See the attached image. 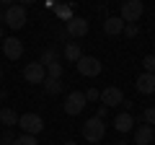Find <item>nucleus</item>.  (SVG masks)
<instances>
[{
	"mask_svg": "<svg viewBox=\"0 0 155 145\" xmlns=\"http://www.w3.org/2000/svg\"><path fill=\"white\" fill-rule=\"evenodd\" d=\"M104 135H106V124H104V119L91 117L88 122L83 124V137L88 140V143H101V140H104Z\"/></svg>",
	"mask_w": 155,
	"mask_h": 145,
	"instance_id": "1",
	"label": "nucleus"
},
{
	"mask_svg": "<svg viewBox=\"0 0 155 145\" xmlns=\"http://www.w3.org/2000/svg\"><path fill=\"white\" fill-rule=\"evenodd\" d=\"M18 127L23 130V135H34V137H36V135L44 130V119L39 117V114L28 112V114H21V117H18Z\"/></svg>",
	"mask_w": 155,
	"mask_h": 145,
	"instance_id": "2",
	"label": "nucleus"
},
{
	"mask_svg": "<svg viewBox=\"0 0 155 145\" xmlns=\"http://www.w3.org/2000/svg\"><path fill=\"white\" fill-rule=\"evenodd\" d=\"M142 13H145V5L140 3V0H127V3H122L119 18H122L124 23H134V21H140Z\"/></svg>",
	"mask_w": 155,
	"mask_h": 145,
	"instance_id": "3",
	"label": "nucleus"
},
{
	"mask_svg": "<svg viewBox=\"0 0 155 145\" xmlns=\"http://www.w3.org/2000/svg\"><path fill=\"white\" fill-rule=\"evenodd\" d=\"M85 96L83 91H72V93H67V101H65V114L67 117H78V114L85 109Z\"/></svg>",
	"mask_w": 155,
	"mask_h": 145,
	"instance_id": "4",
	"label": "nucleus"
},
{
	"mask_svg": "<svg viewBox=\"0 0 155 145\" xmlns=\"http://www.w3.org/2000/svg\"><path fill=\"white\" fill-rule=\"evenodd\" d=\"M75 65H78V72L85 75V78H96V75L101 72V62L96 60V57H88V55H83Z\"/></svg>",
	"mask_w": 155,
	"mask_h": 145,
	"instance_id": "5",
	"label": "nucleus"
},
{
	"mask_svg": "<svg viewBox=\"0 0 155 145\" xmlns=\"http://www.w3.org/2000/svg\"><path fill=\"white\" fill-rule=\"evenodd\" d=\"M23 78H26V83H44L47 80V67L41 62H28L23 67Z\"/></svg>",
	"mask_w": 155,
	"mask_h": 145,
	"instance_id": "6",
	"label": "nucleus"
},
{
	"mask_svg": "<svg viewBox=\"0 0 155 145\" xmlns=\"http://www.w3.org/2000/svg\"><path fill=\"white\" fill-rule=\"evenodd\" d=\"M5 23L11 29H23V23H26V8H23V5L5 8Z\"/></svg>",
	"mask_w": 155,
	"mask_h": 145,
	"instance_id": "7",
	"label": "nucleus"
},
{
	"mask_svg": "<svg viewBox=\"0 0 155 145\" xmlns=\"http://www.w3.org/2000/svg\"><path fill=\"white\" fill-rule=\"evenodd\" d=\"M3 55H5L8 60H21L23 42L18 39V36H5V42H3Z\"/></svg>",
	"mask_w": 155,
	"mask_h": 145,
	"instance_id": "8",
	"label": "nucleus"
},
{
	"mask_svg": "<svg viewBox=\"0 0 155 145\" xmlns=\"http://www.w3.org/2000/svg\"><path fill=\"white\" fill-rule=\"evenodd\" d=\"M101 101H104L106 109H109V106H119V104H124V93H122V88L109 86V88L101 91Z\"/></svg>",
	"mask_w": 155,
	"mask_h": 145,
	"instance_id": "9",
	"label": "nucleus"
},
{
	"mask_svg": "<svg viewBox=\"0 0 155 145\" xmlns=\"http://www.w3.org/2000/svg\"><path fill=\"white\" fill-rule=\"evenodd\" d=\"M91 29L88 18H70L67 21V36H75V39H80V36H85Z\"/></svg>",
	"mask_w": 155,
	"mask_h": 145,
	"instance_id": "10",
	"label": "nucleus"
},
{
	"mask_svg": "<svg viewBox=\"0 0 155 145\" xmlns=\"http://www.w3.org/2000/svg\"><path fill=\"white\" fill-rule=\"evenodd\" d=\"M134 86H137V91H140V93L153 96V93H155V75H153V72H142V75H137Z\"/></svg>",
	"mask_w": 155,
	"mask_h": 145,
	"instance_id": "11",
	"label": "nucleus"
},
{
	"mask_svg": "<svg viewBox=\"0 0 155 145\" xmlns=\"http://www.w3.org/2000/svg\"><path fill=\"white\" fill-rule=\"evenodd\" d=\"M153 140H155V130L150 124H140L134 130V145H153Z\"/></svg>",
	"mask_w": 155,
	"mask_h": 145,
	"instance_id": "12",
	"label": "nucleus"
},
{
	"mask_svg": "<svg viewBox=\"0 0 155 145\" xmlns=\"http://www.w3.org/2000/svg\"><path fill=\"white\" fill-rule=\"evenodd\" d=\"M104 31L109 34V36H116V34H122L124 31V21L119 16H109L104 21Z\"/></svg>",
	"mask_w": 155,
	"mask_h": 145,
	"instance_id": "13",
	"label": "nucleus"
},
{
	"mask_svg": "<svg viewBox=\"0 0 155 145\" xmlns=\"http://www.w3.org/2000/svg\"><path fill=\"white\" fill-rule=\"evenodd\" d=\"M132 124H134V117L129 112H122V114H116V117H114V127L119 130V132H129Z\"/></svg>",
	"mask_w": 155,
	"mask_h": 145,
	"instance_id": "14",
	"label": "nucleus"
},
{
	"mask_svg": "<svg viewBox=\"0 0 155 145\" xmlns=\"http://www.w3.org/2000/svg\"><path fill=\"white\" fill-rule=\"evenodd\" d=\"M0 122L5 124V130H11V127L18 124V114L13 109H0Z\"/></svg>",
	"mask_w": 155,
	"mask_h": 145,
	"instance_id": "15",
	"label": "nucleus"
},
{
	"mask_svg": "<svg viewBox=\"0 0 155 145\" xmlns=\"http://www.w3.org/2000/svg\"><path fill=\"white\" fill-rule=\"evenodd\" d=\"M80 57H83V49H80V44L70 42V44L65 47V60H67V62H78Z\"/></svg>",
	"mask_w": 155,
	"mask_h": 145,
	"instance_id": "16",
	"label": "nucleus"
},
{
	"mask_svg": "<svg viewBox=\"0 0 155 145\" xmlns=\"http://www.w3.org/2000/svg\"><path fill=\"white\" fill-rule=\"evenodd\" d=\"M44 88H47V93H49V96H57V93H62V80L47 78L44 80Z\"/></svg>",
	"mask_w": 155,
	"mask_h": 145,
	"instance_id": "17",
	"label": "nucleus"
},
{
	"mask_svg": "<svg viewBox=\"0 0 155 145\" xmlns=\"http://www.w3.org/2000/svg\"><path fill=\"white\" fill-rule=\"evenodd\" d=\"M39 62H41V65H52V62H57V52H54V47H49V49H44V52H41V60H39Z\"/></svg>",
	"mask_w": 155,
	"mask_h": 145,
	"instance_id": "18",
	"label": "nucleus"
},
{
	"mask_svg": "<svg viewBox=\"0 0 155 145\" xmlns=\"http://www.w3.org/2000/svg\"><path fill=\"white\" fill-rule=\"evenodd\" d=\"M47 78H54V80L62 78V65H60V62H52V65H47Z\"/></svg>",
	"mask_w": 155,
	"mask_h": 145,
	"instance_id": "19",
	"label": "nucleus"
},
{
	"mask_svg": "<svg viewBox=\"0 0 155 145\" xmlns=\"http://www.w3.org/2000/svg\"><path fill=\"white\" fill-rule=\"evenodd\" d=\"M13 145H39V143H36L34 135H18V137L13 140Z\"/></svg>",
	"mask_w": 155,
	"mask_h": 145,
	"instance_id": "20",
	"label": "nucleus"
},
{
	"mask_svg": "<svg viewBox=\"0 0 155 145\" xmlns=\"http://www.w3.org/2000/svg\"><path fill=\"white\" fill-rule=\"evenodd\" d=\"M54 11H57V16L65 18V21H70V18H72V8H70V5H57Z\"/></svg>",
	"mask_w": 155,
	"mask_h": 145,
	"instance_id": "21",
	"label": "nucleus"
},
{
	"mask_svg": "<svg viewBox=\"0 0 155 145\" xmlns=\"http://www.w3.org/2000/svg\"><path fill=\"white\" fill-rule=\"evenodd\" d=\"M142 119H145V124H150V127H153V124H155V106H147V109H145Z\"/></svg>",
	"mask_w": 155,
	"mask_h": 145,
	"instance_id": "22",
	"label": "nucleus"
},
{
	"mask_svg": "<svg viewBox=\"0 0 155 145\" xmlns=\"http://www.w3.org/2000/svg\"><path fill=\"white\" fill-rule=\"evenodd\" d=\"M142 65H145V72H153L155 75V55H147L142 60Z\"/></svg>",
	"mask_w": 155,
	"mask_h": 145,
	"instance_id": "23",
	"label": "nucleus"
},
{
	"mask_svg": "<svg viewBox=\"0 0 155 145\" xmlns=\"http://www.w3.org/2000/svg\"><path fill=\"white\" fill-rule=\"evenodd\" d=\"M137 31H140V29H137V23H124V36H129V39H132V36H137Z\"/></svg>",
	"mask_w": 155,
	"mask_h": 145,
	"instance_id": "24",
	"label": "nucleus"
},
{
	"mask_svg": "<svg viewBox=\"0 0 155 145\" xmlns=\"http://www.w3.org/2000/svg\"><path fill=\"white\" fill-rule=\"evenodd\" d=\"M13 140H16V135H13L11 130H5V132L0 135V145H13Z\"/></svg>",
	"mask_w": 155,
	"mask_h": 145,
	"instance_id": "25",
	"label": "nucleus"
},
{
	"mask_svg": "<svg viewBox=\"0 0 155 145\" xmlns=\"http://www.w3.org/2000/svg\"><path fill=\"white\" fill-rule=\"evenodd\" d=\"M83 96H85V101H98V99H101V91H96V88H88Z\"/></svg>",
	"mask_w": 155,
	"mask_h": 145,
	"instance_id": "26",
	"label": "nucleus"
},
{
	"mask_svg": "<svg viewBox=\"0 0 155 145\" xmlns=\"http://www.w3.org/2000/svg\"><path fill=\"white\" fill-rule=\"evenodd\" d=\"M65 145H78V143H72V140H67V143H65Z\"/></svg>",
	"mask_w": 155,
	"mask_h": 145,
	"instance_id": "27",
	"label": "nucleus"
},
{
	"mask_svg": "<svg viewBox=\"0 0 155 145\" xmlns=\"http://www.w3.org/2000/svg\"><path fill=\"white\" fill-rule=\"evenodd\" d=\"M0 42H3V26H0Z\"/></svg>",
	"mask_w": 155,
	"mask_h": 145,
	"instance_id": "28",
	"label": "nucleus"
},
{
	"mask_svg": "<svg viewBox=\"0 0 155 145\" xmlns=\"http://www.w3.org/2000/svg\"><path fill=\"white\" fill-rule=\"evenodd\" d=\"M116 145H127V143H124V140H119V143H116Z\"/></svg>",
	"mask_w": 155,
	"mask_h": 145,
	"instance_id": "29",
	"label": "nucleus"
},
{
	"mask_svg": "<svg viewBox=\"0 0 155 145\" xmlns=\"http://www.w3.org/2000/svg\"><path fill=\"white\" fill-rule=\"evenodd\" d=\"M0 80H3V70H0Z\"/></svg>",
	"mask_w": 155,
	"mask_h": 145,
	"instance_id": "30",
	"label": "nucleus"
},
{
	"mask_svg": "<svg viewBox=\"0 0 155 145\" xmlns=\"http://www.w3.org/2000/svg\"><path fill=\"white\" fill-rule=\"evenodd\" d=\"M0 11H3V5H0Z\"/></svg>",
	"mask_w": 155,
	"mask_h": 145,
	"instance_id": "31",
	"label": "nucleus"
}]
</instances>
